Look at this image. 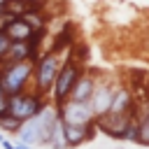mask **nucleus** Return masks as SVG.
Here are the masks:
<instances>
[{"label":"nucleus","instance_id":"f257e3e1","mask_svg":"<svg viewBox=\"0 0 149 149\" xmlns=\"http://www.w3.org/2000/svg\"><path fill=\"white\" fill-rule=\"evenodd\" d=\"M56 105H51L49 100L40 107V112L37 114H33L30 119H26V121H21L19 123V128H16V140H21V142H28V144H44L47 142V135H49V130H51V123L56 121Z\"/></svg>","mask_w":149,"mask_h":149},{"label":"nucleus","instance_id":"f03ea898","mask_svg":"<svg viewBox=\"0 0 149 149\" xmlns=\"http://www.w3.org/2000/svg\"><path fill=\"white\" fill-rule=\"evenodd\" d=\"M61 61H63L61 54L54 51V49H49V51H44L35 58V63H33V88L37 93L49 95V88H51L54 77L61 68Z\"/></svg>","mask_w":149,"mask_h":149},{"label":"nucleus","instance_id":"7ed1b4c3","mask_svg":"<svg viewBox=\"0 0 149 149\" xmlns=\"http://www.w3.org/2000/svg\"><path fill=\"white\" fill-rule=\"evenodd\" d=\"M33 63L35 61H16V63H2L0 65V84L7 93L26 91L33 84Z\"/></svg>","mask_w":149,"mask_h":149},{"label":"nucleus","instance_id":"20e7f679","mask_svg":"<svg viewBox=\"0 0 149 149\" xmlns=\"http://www.w3.org/2000/svg\"><path fill=\"white\" fill-rule=\"evenodd\" d=\"M81 70H84V65L72 61L70 56L61 61V68L54 77L51 88H49V102L51 105H61L63 100H68V93H70V88H72V84H74V79Z\"/></svg>","mask_w":149,"mask_h":149},{"label":"nucleus","instance_id":"39448f33","mask_svg":"<svg viewBox=\"0 0 149 149\" xmlns=\"http://www.w3.org/2000/svg\"><path fill=\"white\" fill-rule=\"evenodd\" d=\"M44 102H47V95L37 93L35 88L33 91L26 88V91H19V93H9V98H7V112L12 116H16L19 121H26L33 114H37Z\"/></svg>","mask_w":149,"mask_h":149},{"label":"nucleus","instance_id":"423d86ee","mask_svg":"<svg viewBox=\"0 0 149 149\" xmlns=\"http://www.w3.org/2000/svg\"><path fill=\"white\" fill-rule=\"evenodd\" d=\"M56 114L63 123H72V126H84L93 121V112L88 107V102H77V100H63L61 105H56Z\"/></svg>","mask_w":149,"mask_h":149},{"label":"nucleus","instance_id":"0eeeda50","mask_svg":"<svg viewBox=\"0 0 149 149\" xmlns=\"http://www.w3.org/2000/svg\"><path fill=\"white\" fill-rule=\"evenodd\" d=\"M114 88H116L114 81H109V79H95V86H93V91H91V98L86 100L88 107H91V112H93V116L107 112V107H109V102H112Z\"/></svg>","mask_w":149,"mask_h":149},{"label":"nucleus","instance_id":"6e6552de","mask_svg":"<svg viewBox=\"0 0 149 149\" xmlns=\"http://www.w3.org/2000/svg\"><path fill=\"white\" fill-rule=\"evenodd\" d=\"M95 126L93 121L91 123H84V126H72V123H63V135H65V144L68 149L70 147H81L86 142H91L95 137Z\"/></svg>","mask_w":149,"mask_h":149},{"label":"nucleus","instance_id":"1a4fd4ad","mask_svg":"<svg viewBox=\"0 0 149 149\" xmlns=\"http://www.w3.org/2000/svg\"><path fill=\"white\" fill-rule=\"evenodd\" d=\"M135 109H137V102H135L130 88L116 86L114 93H112V102H109L107 112H112V114H135Z\"/></svg>","mask_w":149,"mask_h":149},{"label":"nucleus","instance_id":"9d476101","mask_svg":"<svg viewBox=\"0 0 149 149\" xmlns=\"http://www.w3.org/2000/svg\"><path fill=\"white\" fill-rule=\"evenodd\" d=\"M95 79H98V77H93V72L81 70V72L77 74L74 84H72L68 98H70V100H77V102H86V100L91 98V91H93V86H95Z\"/></svg>","mask_w":149,"mask_h":149},{"label":"nucleus","instance_id":"9b49d317","mask_svg":"<svg viewBox=\"0 0 149 149\" xmlns=\"http://www.w3.org/2000/svg\"><path fill=\"white\" fill-rule=\"evenodd\" d=\"M137 144L149 147V100L147 102H137Z\"/></svg>","mask_w":149,"mask_h":149},{"label":"nucleus","instance_id":"f8f14e48","mask_svg":"<svg viewBox=\"0 0 149 149\" xmlns=\"http://www.w3.org/2000/svg\"><path fill=\"white\" fill-rule=\"evenodd\" d=\"M74 35H77V28H74V23H63V28L54 35V42H51V49L54 51H58V54H63L65 49H70V44L74 42Z\"/></svg>","mask_w":149,"mask_h":149},{"label":"nucleus","instance_id":"ddd939ff","mask_svg":"<svg viewBox=\"0 0 149 149\" xmlns=\"http://www.w3.org/2000/svg\"><path fill=\"white\" fill-rule=\"evenodd\" d=\"M44 144L51 147V149H68V144H65V135H63V121H61L58 116H56V121L51 123V130H49Z\"/></svg>","mask_w":149,"mask_h":149},{"label":"nucleus","instance_id":"4468645a","mask_svg":"<svg viewBox=\"0 0 149 149\" xmlns=\"http://www.w3.org/2000/svg\"><path fill=\"white\" fill-rule=\"evenodd\" d=\"M21 16L33 30H47V26H49V16H47L44 9H33V12H26Z\"/></svg>","mask_w":149,"mask_h":149},{"label":"nucleus","instance_id":"2eb2a0df","mask_svg":"<svg viewBox=\"0 0 149 149\" xmlns=\"http://www.w3.org/2000/svg\"><path fill=\"white\" fill-rule=\"evenodd\" d=\"M119 140H123V142H137V116L130 119V123L121 130Z\"/></svg>","mask_w":149,"mask_h":149},{"label":"nucleus","instance_id":"dca6fc26","mask_svg":"<svg viewBox=\"0 0 149 149\" xmlns=\"http://www.w3.org/2000/svg\"><path fill=\"white\" fill-rule=\"evenodd\" d=\"M19 119L16 116H12L9 112H5L2 116H0V130H5V133H16V128H19Z\"/></svg>","mask_w":149,"mask_h":149},{"label":"nucleus","instance_id":"f3484780","mask_svg":"<svg viewBox=\"0 0 149 149\" xmlns=\"http://www.w3.org/2000/svg\"><path fill=\"white\" fill-rule=\"evenodd\" d=\"M9 42H12V40H9V37L5 35V30L0 28V61H2V56H5V51H7V47H9Z\"/></svg>","mask_w":149,"mask_h":149},{"label":"nucleus","instance_id":"a211bd4d","mask_svg":"<svg viewBox=\"0 0 149 149\" xmlns=\"http://www.w3.org/2000/svg\"><path fill=\"white\" fill-rule=\"evenodd\" d=\"M7 98H9V93L2 88V84H0V116L7 112Z\"/></svg>","mask_w":149,"mask_h":149},{"label":"nucleus","instance_id":"6ab92c4d","mask_svg":"<svg viewBox=\"0 0 149 149\" xmlns=\"http://www.w3.org/2000/svg\"><path fill=\"white\" fill-rule=\"evenodd\" d=\"M14 149H33V144H28V142H21V140H14Z\"/></svg>","mask_w":149,"mask_h":149},{"label":"nucleus","instance_id":"aec40b11","mask_svg":"<svg viewBox=\"0 0 149 149\" xmlns=\"http://www.w3.org/2000/svg\"><path fill=\"white\" fill-rule=\"evenodd\" d=\"M0 144H2V147H5V149H14V142H9V140H2V142H0Z\"/></svg>","mask_w":149,"mask_h":149},{"label":"nucleus","instance_id":"412c9836","mask_svg":"<svg viewBox=\"0 0 149 149\" xmlns=\"http://www.w3.org/2000/svg\"><path fill=\"white\" fill-rule=\"evenodd\" d=\"M2 12H5V5H0V14H2Z\"/></svg>","mask_w":149,"mask_h":149},{"label":"nucleus","instance_id":"4be33fe9","mask_svg":"<svg viewBox=\"0 0 149 149\" xmlns=\"http://www.w3.org/2000/svg\"><path fill=\"white\" fill-rule=\"evenodd\" d=\"M2 140H5V135H2V133H0V142H2Z\"/></svg>","mask_w":149,"mask_h":149},{"label":"nucleus","instance_id":"5701e85b","mask_svg":"<svg viewBox=\"0 0 149 149\" xmlns=\"http://www.w3.org/2000/svg\"><path fill=\"white\" fill-rule=\"evenodd\" d=\"M5 2H7V0H0V5H5Z\"/></svg>","mask_w":149,"mask_h":149},{"label":"nucleus","instance_id":"b1692460","mask_svg":"<svg viewBox=\"0 0 149 149\" xmlns=\"http://www.w3.org/2000/svg\"><path fill=\"white\" fill-rule=\"evenodd\" d=\"M0 65H2V61H0Z\"/></svg>","mask_w":149,"mask_h":149}]
</instances>
